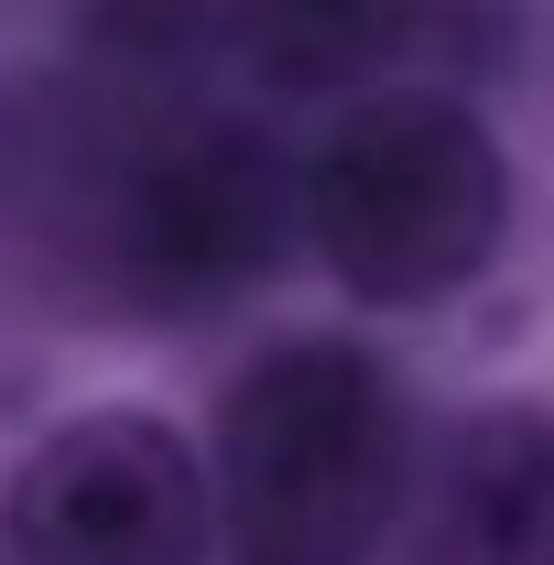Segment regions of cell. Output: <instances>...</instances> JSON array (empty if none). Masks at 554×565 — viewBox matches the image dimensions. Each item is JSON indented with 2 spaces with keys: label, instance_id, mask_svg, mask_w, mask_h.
<instances>
[{
  "label": "cell",
  "instance_id": "obj_1",
  "mask_svg": "<svg viewBox=\"0 0 554 565\" xmlns=\"http://www.w3.org/2000/svg\"><path fill=\"white\" fill-rule=\"evenodd\" d=\"M217 500L251 565H359L403 500V403L381 359L305 338L273 349L217 414Z\"/></svg>",
  "mask_w": 554,
  "mask_h": 565
},
{
  "label": "cell",
  "instance_id": "obj_2",
  "mask_svg": "<svg viewBox=\"0 0 554 565\" xmlns=\"http://www.w3.org/2000/svg\"><path fill=\"white\" fill-rule=\"evenodd\" d=\"M294 217H305V239L327 250V273L348 294H370V305H446L500 250L511 163L446 98H370L294 174Z\"/></svg>",
  "mask_w": 554,
  "mask_h": 565
},
{
  "label": "cell",
  "instance_id": "obj_3",
  "mask_svg": "<svg viewBox=\"0 0 554 565\" xmlns=\"http://www.w3.org/2000/svg\"><path fill=\"white\" fill-rule=\"evenodd\" d=\"M0 533L22 565H207L217 490L163 414H76L22 457Z\"/></svg>",
  "mask_w": 554,
  "mask_h": 565
},
{
  "label": "cell",
  "instance_id": "obj_4",
  "mask_svg": "<svg viewBox=\"0 0 554 565\" xmlns=\"http://www.w3.org/2000/svg\"><path fill=\"white\" fill-rule=\"evenodd\" d=\"M283 239H294V163L239 120H174L109 185V250L163 305L262 282Z\"/></svg>",
  "mask_w": 554,
  "mask_h": 565
},
{
  "label": "cell",
  "instance_id": "obj_5",
  "mask_svg": "<svg viewBox=\"0 0 554 565\" xmlns=\"http://www.w3.org/2000/svg\"><path fill=\"white\" fill-rule=\"evenodd\" d=\"M435 565H554V414H479L424 511Z\"/></svg>",
  "mask_w": 554,
  "mask_h": 565
},
{
  "label": "cell",
  "instance_id": "obj_6",
  "mask_svg": "<svg viewBox=\"0 0 554 565\" xmlns=\"http://www.w3.org/2000/svg\"><path fill=\"white\" fill-rule=\"evenodd\" d=\"M424 0H217V44L262 87H348L381 55H403Z\"/></svg>",
  "mask_w": 554,
  "mask_h": 565
}]
</instances>
